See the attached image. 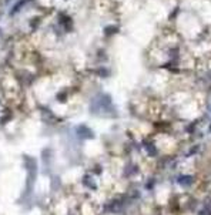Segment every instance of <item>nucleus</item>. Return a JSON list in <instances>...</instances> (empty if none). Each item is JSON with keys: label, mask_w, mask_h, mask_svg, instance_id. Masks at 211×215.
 I'll return each mask as SVG.
<instances>
[{"label": "nucleus", "mask_w": 211, "mask_h": 215, "mask_svg": "<svg viewBox=\"0 0 211 215\" xmlns=\"http://www.w3.org/2000/svg\"><path fill=\"white\" fill-rule=\"evenodd\" d=\"M110 32H117V29L116 27H106V33L110 34Z\"/></svg>", "instance_id": "obj_2"}, {"label": "nucleus", "mask_w": 211, "mask_h": 215, "mask_svg": "<svg viewBox=\"0 0 211 215\" xmlns=\"http://www.w3.org/2000/svg\"><path fill=\"white\" fill-rule=\"evenodd\" d=\"M27 2H29V0H20V2H19V3H17V5H16V6L13 7V10H12V14H13V13H16V12H19V9H20V7H22L23 5H26Z\"/></svg>", "instance_id": "obj_1"}]
</instances>
